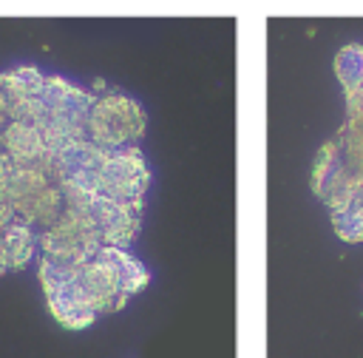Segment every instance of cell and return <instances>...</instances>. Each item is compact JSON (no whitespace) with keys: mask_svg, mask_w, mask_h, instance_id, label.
Here are the masks:
<instances>
[{"mask_svg":"<svg viewBox=\"0 0 363 358\" xmlns=\"http://www.w3.org/2000/svg\"><path fill=\"white\" fill-rule=\"evenodd\" d=\"M337 77L346 85V94L354 91V82L363 80V48L360 45H349L343 54H337Z\"/></svg>","mask_w":363,"mask_h":358,"instance_id":"6","label":"cell"},{"mask_svg":"<svg viewBox=\"0 0 363 358\" xmlns=\"http://www.w3.org/2000/svg\"><path fill=\"white\" fill-rule=\"evenodd\" d=\"M145 188H147V168H145L139 148L136 145L111 148L99 170V179H96V193L113 202H122V205L142 207Z\"/></svg>","mask_w":363,"mask_h":358,"instance_id":"2","label":"cell"},{"mask_svg":"<svg viewBox=\"0 0 363 358\" xmlns=\"http://www.w3.org/2000/svg\"><path fill=\"white\" fill-rule=\"evenodd\" d=\"M145 131V114L142 108L122 97V94H108V97H94L88 108V122H85V136L102 148H122L133 145Z\"/></svg>","mask_w":363,"mask_h":358,"instance_id":"1","label":"cell"},{"mask_svg":"<svg viewBox=\"0 0 363 358\" xmlns=\"http://www.w3.org/2000/svg\"><path fill=\"white\" fill-rule=\"evenodd\" d=\"M6 119H9V105H6V97L0 94V128H3Z\"/></svg>","mask_w":363,"mask_h":358,"instance_id":"7","label":"cell"},{"mask_svg":"<svg viewBox=\"0 0 363 358\" xmlns=\"http://www.w3.org/2000/svg\"><path fill=\"white\" fill-rule=\"evenodd\" d=\"M0 148L14 165H43L54 170V148H48L43 131L23 119H6L0 128ZM57 173V170H54Z\"/></svg>","mask_w":363,"mask_h":358,"instance_id":"3","label":"cell"},{"mask_svg":"<svg viewBox=\"0 0 363 358\" xmlns=\"http://www.w3.org/2000/svg\"><path fill=\"white\" fill-rule=\"evenodd\" d=\"M40 88H43V74L37 68H31V65H23V68L0 74V94L6 97V105L14 102V99L40 94Z\"/></svg>","mask_w":363,"mask_h":358,"instance_id":"5","label":"cell"},{"mask_svg":"<svg viewBox=\"0 0 363 358\" xmlns=\"http://www.w3.org/2000/svg\"><path fill=\"white\" fill-rule=\"evenodd\" d=\"M34 247H37V236L31 224L11 219L9 224L0 227V264L6 267V273L28 267Z\"/></svg>","mask_w":363,"mask_h":358,"instance_id":"4","label":"cell"}]
</instances>
